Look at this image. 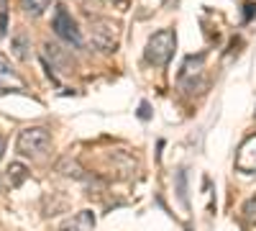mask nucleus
<instances>
[{"label":"nucleus","instance_id":"f257e3e1","mask_svg":"<svg viewBox=\"0 0 256 231\" xmlns=\"http://www.w3.org/2000/svg\"><path fill=\"white\" fill-rule=\"evenodd\" d=\"M174 47H177V36L172 29H162L156 31L152 39H148V44L144 49V57L148 65H154V67H164L169 59H172L174 54Z\"/></svg>","mask_w":256,"mask_h":231},{"label":"nucleus","instance_id":"f03ea898","mask_svg":"<svg viewBox=\"0 0 256 231\" xmlns=\"http://www.w3.org/2000/svg\"><path fill=\"white\" fill-rule=\"evenodd\" d=\"M18 152L26 154V157H36V154H44L49 146H52V134L44 126H28L18 134Z\"/></svg>","mask_w":256,"mask_h":231},{"label":"nucleus","instance_id":"7ed1b4c3","mask_svg":"<svg viewBox=\"0 0 256 231\" xmlns=\"http://www.w3.org/2000/svg\"><path fill=\"white\" fill-rule=\"evenodd\" d=\"M92 44L100 52L118 49V26L110 18H92Z\"/></svg>","mask_w":256,"mask_h":231},{"label":"nucleus","instance_id":"20e7f679","mask_svg":"<svg viewBox=\"0 0 256 231\" xmlns=\"http://www.w3.org/2000/svg\"><path fill=\"white\" fill-rule=\"evenodd\" d=\"M52 29L56 36H62L64 41H70L74 47H82V34L74 24V18L70 16L67 6H56V13H54V21H52Z\"/></svg>","mask_w":256,"mask_h":231},{"label":"nucleus","instance_id":"39448f33","mask_svg":"<svg viewBox=\"0 0 256 231\" xmlns=\"http://www.w3.org/2000/svg\"><path fill=\"white\" fill-rule=\"evenodd\" d=\"M0 93H26V82L3 54H0Z\"/></svg>","mask_w":256,"mask_h":231},{"label":"nucleus","instance_id":"423d86ee","mask_svg":"<svg viewBox=\"0 0 256 231\" xmlns=\"http://www.w3.org/2000/svg\"><path fill=\"white\" fill-rule=\"evenodd\" d=\"M236 170L244 175L256 172V136H248L241 146H238V154H236Z\"/></svg>","mask_w":256,"mask_h":231},{"label":"nucleus","instance_id":"0eeeda50","mask_svg":"<svg viewBox=\"0 0 256 231\" xmlns=\"http://www.w3.org/2000/svg\"><path fill=\"white\" fill-rule=\"evenodd\" d=\"M95 228V213L92 211H80L70 221H64L62 231H92Z\"/></svg>","mask_w":256,"mask_h":231},{"label":"nucleus","instance_id":"6e6552de","mask_svg":"<svg viewBox=\"0 0 256 231\" xmlns=\"http://www.w3.org/2000/svg\"><path fill=\"white\" fill-rule=\"evenodd\" d=\"M6 172H8L10 187H18L20 182H26V180H28V167H26V164H20V162H13Z\"/></svg>","mask_w":256,"mask_h":231},{"label":"nucleus","instance_id":"1a4fd4ad","mask_svg":"<svg viewBox=\"0 0 256 231\" xmlns=\"http://www.w3.org/2000/svg\"><path fill=\"white\" fill-rule=\"evenodd\" d=\"M49 6H52V0H20V8L28 16H41Z\"/></svg>","mask_w":256,"mask_h":231},{"label":"nucleus","instance_id":"9d476101","mask_svg":"<svg viewBox=\"0 0 256 231\" xmlns=\"http://www.w3.org/2000/svg\"><path fill=\"white\" fill-rule=\"evenodd\" d=\"M202 62H205V54L187 57V62H184V67H182L180 77H187V75H192V72H198V67H202Z\"/></svg>","mask_w":256,"mask_h":231},{"label":"nucleus","instance_id":"9b49d317","mask_svg":"<svg viewBox=\"0 0 256 231\" xmlns=\"http://www.w3.org/2000/svg\"><path fill=\"white\" fill-rule=\"evenodd\" d=\"M59 172H64V175H74V177H82L80 164H77V162H72V159H62V162H59Z\"/></svg>","mask_w":256,"mask_h":231},{"label":"nucleus","instance_id":"f8f14e48","mask_svg":"<svg viewBox=\"0 0 256 231\" xmlns=\"http://www.w3.org/2000/svg\"><path fill=\"white\" fill-rule=\"evenodd\" d=\"M244 218H246L248 223H256V195L244 203Z\"/></svg>","mask_w":256,"mask_h":231},{"label":"nucleus","instance_id":"ddd939ff","mask_svg":"<svg viewBox=\"0 0 256 231\" xmlns=\"http://www.w3.org/2000/svg\"><path fill=\"white\" fill-rule=\"evenodd\" d=\"M13 52H16L18 59H26V57H28V52H26V39H24V36H18V39L13 41Z\"/></svg>","mask_w":256,"mask_h":231},{"label":"nucleus","instance_id":"4468645a","mask_svg":"<svg viewBox=\"0 0 256 231\" xmlns=\"http://www.w3.org/2000/svg\"><path fill=\"white\" fill-rule=\"evenodd\" d=\"M256 16V3H244V21H251Z\"/></svg>","mask_w":256,"mask_h":231},{"label":"nucleus","instance_id":"2eb2a0df","mask_svg":"<svg viewBox=\"0 0 256 231\" xmlns=\"http://www.w3.org/2000/svg\"><path fill=\"white\" fill-rule=\"evenodd\" d=\"M148 116H152V111H148V103H141V106H138V118H148Z\"/></svg>","mask_w":256,"mask_h":231},{"label":"nucleus","instance_id":"dca6fc26","mask_svg":"<svg viewBox=\"0 0 256 231\" xmlns=\"http://www.w3.org/2000/svg\"><path fill=\"white\" fill-rule=\"evenodd\" d=\"M3 152H6V139L0 136V157H3Z\"/></svg>","mask_w":256,"mask_h":231}]
</instances>
